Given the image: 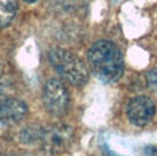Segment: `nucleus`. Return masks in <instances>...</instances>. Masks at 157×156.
Masks as SVG:
<instances>
[{
  "label": "nucleus",
  "instance_id": "nucleus-1",
  "mask_svg": "<svg viewBox=\"0 0 157 156\" xmlns=\"http://www.w3.org/2000/svg\"><path fill=\"white\" fill-rule=\"evenodd\" d=\"M87 62L93 73L104 82H115L124 71L123 55L112 41H96L87 52Z\"/></svg>",
  "mask_w": 157,
  "mask_h": 156
},
{
  "label": "nucleus",
  "instance_id": "nucleus-2",
  "mask_svg": "<svg viewBox=\"0 0 157 156\" xmlns=\"http://www.w3.org/2000/svg\"><path fill=\"white\" fill-rule=\"evenodd\" d=\"M49 63L64 81L74 86H81L89 80L86 64L72 52L62 48L49 51Z\"/></svg>",
  "mask_w": 157,
  "mask_h": 156
},
{
  "label": "nucleus",
  "instance_id": "nucleus-3",
  "mask_svg": "<svg viewBox=\"0 0 157 156\" xmlns=\"http://www.w3.org/2000/svg\"><path fill=\"white\" fill-rule=\"evenodd\" d=\"M74 130L68 125L56 123L45 127L40 134L41 145L49 155H59L71 146Z\"/></svg>",
  "mask_w": 157,
  "mask_h": 156
},
{
  "label": "nucleus",
  "instance_id": "nucleus-4",
  "mask_svg": "<svg viewBox=\"0 0 157 156\" xmlns=\"http://www.w3.org/2000/svg\"><path fill=\"white\" fill-rule=\"evenodd\" d=\"M44 104L49 114L62 116L67 112L70 104V95L60 80H49L44 88Z\"/></svg>",
  "mask_w": 157,
  "mask_h": 156
},
{
  "label": "nucleus",
  "instance_id": "nucleus-5",
  "mask_svg": "<svg viewBox=\"0 0 157 156\" xmlns=\"http://www.w3.org/2000/svg\"><path fill=\"white\" fill-rule=\"evenodd\" d=\"M127 118L132 125L145 126L153 119L156 112V106L153 100L147 96H137L131 99L127 104Z\"/></svg>",
  "mask_w": 157,
  "mask_h": 156
},
{
  "label": "nucleus",
  "instance_id": "nucleus-6",
  "mask_svg": "<svg viewBox=\"0 0 157 156\" xmlns=\"http://www.w3.org/2000/svg\"><path fill=\"white\" fill-rule=\"evenodd\" d=\"M28 106L23 100L8 96L0 89V123H17L25 118Z\"/></svg>",
  "mask_w": 157,
  "mask_h": 156
},
{
  "label": "nucleus",
  "instance_id": "nucleus-7",
  "mask_svg": "<svg viewBox=\"0 0 157 156\" xmlns=\"http://www.w3.org/2000/svg\"><path fill=\"white\" fill-rule=\"evenodd\" d=\"M18 10V0H0V28H6L14 21Z\"/></svg>",
  "mask_w": 157,
  "mask_h": 156
},
{
  "label": "nucleus",
  "instance_id": "nucleus-8",
  "mask_svg": "<svg viewBox=\"0 0 157 156\" xmlns=\"http://www.w3.org/2000/svg\"><path fill=\"white\" fill-rule=\"evenodd\" d=\"M146 81H147L149 88L157 92V68H153V70H150L149 73H147Z\"/></svg>",
  "mask_w": 157,
  "mask_h": 156
},
{
  "label": "nucleus",
  "instance_id": "nucleus-9",
  "mask_svg": "<svg viewBox=\"0 0 157 156\" xmlns=\"http://www.w3.org/2000/svg\"><path fill=\"white\" fill-rule=\"evenodd\" d=\"M145 154L147 156H157V148L156 146H146L145 148Z\"/></svg>",
  "mask_w": 157,
  "mask_h": 156
},
{
  "label": "nucleus",
  "instance_id": "nucleus-10",
  "mask_svg": "<svg viewBox=\"0 0 157 156\" xmlns=\"http://www.w3.org/2000/svg\"><path fill=\"white\" fill-rule=\"evenodd\" d=\"M23 2H26V3H36L37 0H23Z\"/></svg>",
  "mask_w": 157,
  "mask_h": 156
},
{
  "label": "nucleus",
  "instance_id": "nucleus-11",
  "mask_svg": "<svg viewBox=\"0 0 157 156\" xmlns=\"http://www.w3.org/2000/svg\"><path fill=\"white\" fill-rule=\"evenodd\" d=\"M111 156H116V155H111Z\"/></svg>",
  "mask_w": 157,
  "mask_h": 156
}]
</instances>
